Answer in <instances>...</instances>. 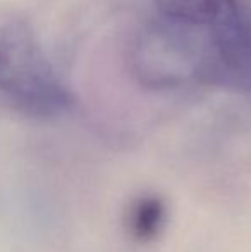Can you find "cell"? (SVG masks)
<instances>
[{
    "label": "cell",
    "mask_w": 251,
    "mask_h": 252,
    "mask_svg": "<svg viewBox=\"0 0 251 252\" xmlns=\"http://www.w3.org/2000/svg\"><path fill=\"white\" fill-rule=\"evenodd\" d=\"M0 94L31 117H55L72 105L71 91L24 21L0 26Z\"/></svg>",
    "instance_id": "cell-2"
},
{
    "label": "cell",
    "mask_w": 251,
    "mask_h": 252,
    "mask_svg": "<svg viewBox=\"0 0 251 252\" xmlns=\"http://www.w3.org/2000/svg\"><path fill=\"white\" fill-rule=\"evenodd\" d=\"M165 223V204L157 196H143L129 209V233L140 242H148L160 235Z\"/></svg>",
    "instance_id": "cell-3"
},
{
    "label": "cell",
    "mask_w": 251,
    "mask_h": 252,
    "mask_svg": "<svg viewBox=\"0 0 251 252\" xmlns=\"http://www.w3.org/2000/svg\"><path fill=\"white\" fill-rule=\"evenodd\" d=\"M143 86L251 93V0H151L129 52Z\"/></svg>",
    "instance_id": "cell-1"
}]
</instances>
